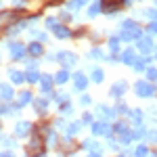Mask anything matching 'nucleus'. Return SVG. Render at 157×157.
<instances>
[{"label": "nucleus", "instance_id": "a878e982", "mask_svg": "<svg viewBox=\"0 0 157 157\" xmlns=\"http://www.w3.org/2000/svg\"><path fill=\"white\" fill-rule=\"evenodd\" d=\"M115 132H117V134H126V132H128V128H126V124H121V121H120V124L115 126Z\"/></svg>", "mask_w": 157, "mask_h": 157}, {"label": "nucleus", "instance_id": "f257e3e1", "mask_svg": "<svg viewBox=\"0 0 157 157\" xmlns=\"http://www.w3.org/2000/svg\"><path fill=\"white\" fill-rule=\"evenodd\" d=\"M134 90H136L138 97H153V94H157V86L147 84V82H136Z\"/></svg>", "mask_w": 157, "mask_h": 157}, {"label": "nucleus", "instance_id": "4468645a", "mask_svg": "<svg viewBox=\"0 0 157 157\" xmlns=\"http://www.w3.org/2000/svg\"><path fill=\"white\" fill-rule=\"evenodd\" d=\"M97 113H98V115H103V117H113V111H109L105 105H101V107L97 109Z\"/></svg>", "mask_w": 157, "mask_h": 157}, {"label": "nucleus", "instance_id": "aec40b11", "mask_svg": "<svg viewBox=\"0 0 157 157\" xmlns=\"http://www.w3.org/2000/svg\"><path fill=\"white\" fill-rule=\"evenodd\" d=\"M34 105L38 107V113H44V111H46V101H42V98H38Z\"/></svg>", "mask_w": 157, "mask_h": 157}, {"label": "nucleus", "instance_id": "412c9836", "mask_svg": "<svg viewBox=\"0 0 157 157\" xmlns=\"http://www.w3.org/2000/svg\"><path fill=\"white\" fill-rule=\"evenodd\" d=\"M121 25H124V29H130V32H132V29H136V27H138V25L134 23L132 19H126V21H124V23H121Z\"/></svg>", "mask_w": 157, "mask_h": 157}, {"label": "nucleus", "instance_id": "7c9ffc66", "mask_svg": "<svg viewBox=\"0 0 157 157\" xmlns=\"http://www.w3.org/2000/svg\"><path fill=\"white\" fill-rule=\"evenodd\" d=\"M78 130H80V124H73L71 128H67V136H71V134H75Z\"/></svg>", "mask_w": 157, "mask_h": 157}, {"label": "nucleus", "instance_id": "473e14b6", "mask_svg": "<svg viewBox=\"0 0 157 157\" xmlns=\"http://www.w3.org/2000/svg\"><path fill=\"white\" fill-rule=\"evenodd\" d=\"M143 67H145V65H143V61H134V69H136V71H140Z\"/></svg>", "mask_w": 157, "mask_h": 157}, {"label": "nucleus", "instance_id": "c756f323", "mask_svg": "<svg viewBox=\"0 0 157 157\" xmlns=\"http://www.w3.org/2000/svg\"><path fill=\"white\" fill-rule=\"evenodd\" d=\"M134 155L145 157V155H147V147H136V153H134Z\"/></svg>", "mask_w": 157, "mask_h": 157}, {"label": "nucleus", "instance_id": "393cba45", "mask_svg": "<svg viewBox=\"0 0 157 157\" xmlns=\"http://www.w3.org/2000/svg\"><path fill=\"white\" fill-rule=\"evenodd\" d=\"M84 149H94V151H101V147H98V143H92V140H88V143H84Z\"/></svg>", "mask_w": 157, "mask_h": 157}, {"label": "nucleus", "instance_id": "f3484780", "mask_svg": "<svg viewBox=\"0 0 157 157\" xmlns=\"http://www.w3.org/2000/svg\"><path fill=\"white\" fill-rule=\"evenodd\" d=\"M29 52H32L34 57H38V55H42V44H36V42H34V44L29 46Z\"/></svg>", "mask_w": 157, "mask_h": 157}, {"label": "nucleus", "instance_id": "e433bc0d", "mask_svg": "<svg viewBox=\"0 0 157 157\" xmlns=\"http://www.w3.org/2000/svg\"><path fill=\"white\" fill-rule=\"evenodd\" d=\"M88 157H101V153H98V151H94V153H90Z\"/></svg>", "mask_w": 157, "mask_h": 157}, {"label": "nucleus", "instance_id": "5701e85b", "mask_svg": "<svg viewBox=\"0 0 157 157\" xmlns=\"http://www.w3.org/2000/svg\"><path fill=\"white\" fill-rule=\"evenodd\" d=\"M147 78H149V80H157V69L155 67H149V69H147Z\"/></svg>", "mask_w": 157, "mask_h": 157}, {"label": "nucleus", "instance_id": "2eb2a0df", "mask_svg": "<svg viewBox=\"0 0 157 157\" xmlns=\"http://www.w3.org/2000/svg\"><path fill=\"white\" fill-rule=\"evenodd\" d=\"M55 34H57V38H69V29H67V27H57V29H55Z\"/></svg>", "mask_w": 157, "mask_h": 157}, {"label": "nucleus", "instance_id": "1a4fd4ad", "mask_svg": "<svg viewBox=\"0 0 157 157\" xmlns=\"http://www.w3.org/2000/svg\"><path fill=\"white\" fill-rule=\"evenodd\" d=\"M50 82H52L50 75H44V78H42V90H44L46 94H50Z\"/></svg>", "mask_w": 157, "mask_h": 157}, {"label": "nucleus", "instance_id": "6ab92c4d", "mask_svg": "<svg viewBox=\"0 0 157 157\" xmlns=\"http://www.w3.org/2000/svg\"><path fill=\"white\" fill-rule=\"evenodd\" d=\"M27 101H32V94H29V92H21V97H19V107H23Z\"/></svg>", "mask_w": 157, "mask_h": 157}, {"label": "nucleus", "instance_id": "dca6fc26", "mask_svg": "<svg viewBox=\"0 0 157 157\" xmlns=\"http://www.w3.org/2000/svg\"><path fill=\"white\" fill-rule=\"evenodd\" d=\"M109 48L113 50V52H117L120 50V38H111L109 40Z\"/></svg>", "mask_w": 157, "mask_h": 157}, {"label": "nucleus", "instance_id": "0eeeda50", "mask_svg": "<svg viewBox=\"0 0 157 157\" xmlns=\"http://www.w3.org/2000/svg\"><path fill=\"white\" fill-rule=\"evenodd\" d=\"M57 59L63 61V63H65V65H69V67H71V65H75V57H73V55H69V52H61Z\"/></svg>", "mask_w": 157, "mask_h": 157}, {"label": "nucleus", "instance_id": "2f4dec72", "mask_svg": "<svg viewBox=\"0 0 157 157\" xmlns=\"http://www.w3.org/2000/svg\"><path fill=\"white\" fill-rule=\"evenodd\" d=\"M149 140L157 143V130H151V132H149Z\"/></svg>", "mask_w": 157, "mask_h": 157}, {"label": "nucleus", "instance_id": "c85d7f7f", "mask_svg": "<svg viewBox=\"0 0 157 157\" xmlns=\"http://www.w3.org/2000/svg\"><path fill=\"white\" fill-rule=\"evenodd\" d=\"M98 11H101V6H98V4H92V6H90V11H88V15H90V17H94V15H98Z\"/></svg>", "mask_w": 157, "mask_h": 157}, {"label": "nucleus", "instance_id": "bb28decb", "mask_svg": "<svg viewBox=\"0 0 157 157\" xmlns=\"http://www.w3.org/2000/svg\"><path fill=\"white\" fill-rule=\"evenodd\" d=\"M82 4H86V0H71V2H69V6H71V9H80Z\"/></svg>", "mask_w": 157, "mask_h": 157}, {"label": "nucleus", "instance_id": "c9c22d12", "mask_svg": "<svg viewBox=\"0 0 157 157\" xmlns=\"http://www.w3.org/2000/svg\"><path fill=\"white\" fill-rule=\"evenodd\" d=\"M147 15H149V17H155V19H157V11H147Z\"/></svg>", "mask_w": 157, "mask_h": 157}, {"label": "nucleus", "instance_id": "58836bf2", "mask_svg": "<svg viewBox=\"0 0 157 157\" xmlns=\"http://www.w3.org/2000/svg\"><path fill=\"white\" fill-rule=\"evenodd\" d=\"M130 2H132V0H126V4H130Z\"/></svg>", "mask_w": 157, "mask_h": 157}, {"label": "nucleus", "instance_id": "f03ea898", "mask_svg": "<svg viewBox=\"0 0 157 157\" xmlns=\"http://www.w3.org/2000/svg\"><path fill=\"white\" fill-rule=\"evenodd\" d=\"M9 48H11V59L19 61V59H23V57H25V48L21 46V44H17V42H11V44H9Z\"/></svg>", "mask_w": 157, "mask_h": 157}, {"label": "nucleus", "instance_id": "a19ab883", "mask_svg": "<svg viewBox=\"0 0 157 157\" xmlns=\"http://www.w3.org/2000/svg\"><path fill=\"white\" fill-rule=\"evenodd\" d=\"M155 4H157V0H155Z\"/></svg>", "mask_w": 157, "mask_h": 157}, {"label": "nucleus", "instance_id": "9d476101", "mask_svg": "<svg viewBox=\"0 0 157 157\" xmlns=\"http://www.w3.org/2000/svg\"><path fill=\"white\" fill-rule=\"evenodd\" d=\"M25 80H27V82H32V84H36V82H40V80H42V78H40V73H36V71H27Z\"/></svg>", "mask_w": 157, "mask_h": 157}, {"label": "nucleus", "instance_id": "39448f33", "mask_svg": "<svg viewBox=\"0 0 157 157\" xmlns=\"http://www.w3.org/2000/svg\"><path fill=\"white\" fill-rule=\"evenodd\" d=\"M86 84H88V80L84 73H75V90H84Z\"/></svg>", "mask_w": 157, "mask_h": 157}, {"label": "nucleus", "instance_id": "7ed1b4c3", "mask_svg": "<svg viewBox=\"0 0 157 157\" xmlns=\"http://www.w3.org/2000/svg\"><path fill=\"white\" fill-rule=\"evenodd\" d=\"M136 46H138V50H143V52H149V50H153V40L151 38H140L136 42Z\"/></svg>", "mask_w": 157, "mask_h": 157}, {"label": "nucleus", "instance_id": "4be33fe9", "mask_svg": "<svg viewBox=\"0 0 157 157\" xmlns=\"http://www.w3.org/2000/svg\"><path fill=\"white\" fill-rule=\"evenodd\" d=\"M92 80L94 82H103V71L101 69H92Z\"/></svg>", "mask_w": 157, "mask_h": 157}, {"label": "nucleus", "instance_id": "72a5a7b5", "mask_svg": "<svg viewBox=\"0 0 157 157\" xmlns=\"http://www.w3.org/2000/svg\"><path fill=\"white\" fill-rule=\"evenodd\" d=\"M149 32H153V34H157V21H153V23L149 25Z\"/></svg>", "mask_w": 157, "mask_h": 157}, {"label": "nucleus", "instance_id": "cd10ccee", "mask_svg": "<svg viewBox=\"0 0 157 157\" xmlns=\"http://www.w3.org/2000/svg\"><path fill=\"white\" fill-rule=\"evenodd\" d=\"M90 57H92V59H103V52H101L98 48H92L90 50Z\"/></svg>", "mask_w": 157, "mask_h": 157}, {"label": "nucleus", "instance_id": "37998d69", "mask_svg": "<svg viewBox=\"0 0 157 157\" xmlns=\"http://www.w3.org/2000/svg\"><path fill=\"white\" fill-rule=\"evenodd\" d=\"M40 157H42V155H40Z\"/></svg>", "mask_w": 157, "mask_h": 157}, {"label": "nucleus", "instance_id": "423d86ee", "mask_svg": "<svg viewBox=\"0 0 157 157\" xmlns=\"http://www.w3.org/2000/svg\"><path fill=\"white\" fill-rule=\"evenodd\" d=\"M29 128H32V126H29L27 121H21V124H17V128H15V134H17V136H25V134L29 132Z\"/></svg>", "mask_w": 157, "mask_h": 157}, {"label": "nucleus", "instance_id": "79ce46f5", "mask_svg": "<svg viewBox=\"0 0 157 157\" xmlns=\"http://www.w3.org/2000/svg\"><path fill=\"white\" fill-rule=\"evenodd\" d=\"M121 157H124V155H121Z\"/></svg>", "mask_w": 157, "mask_h": 157}, {"label": "nucleus", "instance_id": "ddd939ff", "mask_svg": "<svg viewBox=\"0 0 157 157\" xmlns=\"http://www.w3.org/2000/svg\"><path fill=\"white\" fill-rule=\"evenodd\" d=\"M124 88H126V84H124V82L115 84V86H113V90H111V94H113V97H120V94H124Z\"/></svg>", "mask_w": 157, "mask_h": 157}, {"label": "nucleus", "instance_id": "b1692460", "mask_svg": "<svg viewBox=\"0 0 157 157\" xmlns=\"http://www.w3.org/2000/svg\"><path fill=\"white\" fill-rule=\"evenodd\" d=\"M46 27H48V29H57V27H59V21H57V19H52V17H50L48 21H46Z\"/></svg>", "mask_w": 157, "mask_h": 157}, {"label": "nucleus", "instance_id": "6e6552de", "mask_svg": "<svg viewBox=\"0 0 157 157\" xmlns=\"http://www.w3.org/2000/svg\"><path fill=\"white\" fill-rule=\"evenodd\" d=\"M121 61H124V63H130V65H134V50H124V55H121Z\"/></svg>", "mask_w": 157, "mask_h": 157}, {"label": "nucleus", "instance_id": "a211bd4d", "mask_svg": "<svg viewBox=\"0 0 157 157\" xmlns=\"http://www.w3.org/2000/svg\"><path fill=\"white\" fill-rule=\"evenodd\" d=\"M59 84H63V82H67V69H61L59 73H57V78H55Z\"/></svg>", "mask_w": 157, "mask_h": 157}, {"label": "nucleus", "instance_id": "ea45409f", "mask_svg": "<svg viewBox=\"0 0 157 157\" xmlns=\"http://www.w3.org/2000/svg\"><path fill=\"white\" fill-rule=\"evenodd\" d=\"M151 157H157V153H155V155H151Z\"/></svg>", "mask_w": 157, "mask_h": 157}, {"label": "nucleus", "instance_id": "f704fd0d", "mask_svg": "<svg viewBox=\"0 0 157 157\" xmlns=\"http://www.w3.org/2000/svg\"><path fill=\"white\" fill-rule=\"evenodd\" d=\"M80 103H82V105H88V103H90V97H82V98H80Z\"/></svg>", "mask_w": 157, "mask_h": 157}, {"label": "nucleus", "instance_id": "20e7f679", "mask_svg": "<svg viewBox=\"0 0 157 157\" xmlns=\"http://www.w3.org/2000/svg\"><path fill=\"white\" fill-rule=\"evenodd\" d=\"M92 132L94 134H109V124L107 121H97V124H92Z\"/></svg>", "mask_w": 157, "mask_h": 157}, {"label": "nucleus", "instance_id": "4c0bfd02", "mask_svg": "<svg viewBox=\"0 0 157 157\" xmlns=\"http://www.w3.org/2000/svg\"><path fill=\"white\" fill-rule=\"evenodd\" d=\"M0 157H13V153H0Z\"/></svg>", "mask_w": 157, "mask_h": 157}, {"label": "nucleus", "instance_id": "9b49d317", "mask_svg": "<svg viewBox=\"0 0 157 157\" xmlns=\"http://www.w3.org/2000/svg\"><path fill=\"white\" fill-rule=\"evenodd\" d=\"M0 97L4 98V101H9V98H13V90L9 86H2V88H0Z\"/></svg>", "mask_w": 157, "mask_h": 157}, {"label": "nucleus", "instance_id": "f8f14e48", "mask_svg": "<svg viewBox=\"0 0 157 157\" xmlns=\"http://www.w3.org/2000/svg\"><path fill=\"white\" fill-rule=\"evenodd\" d=\"M11 80L15 82V84H21V82L25 80V75L21 71H11Z\"/></svg>", "mask_w": 157, "mask_h": 157}]
</instances>
